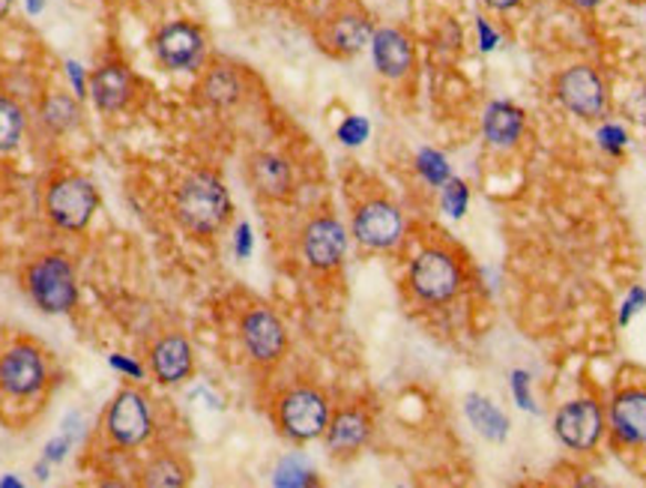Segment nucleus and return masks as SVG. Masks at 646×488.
<instances>
[{"label": "nucleus", "instance_id": "nucleus-1", "mask_svg": "<svg viewBox=\"0 0 646 488\" xmlns=\"http://www.w3.org/2000/svg\"><path fill=\"white\" fill-rule=\"evenodd\" d=\"M228 186L213 171H195L174 192V220L195 237H213L230 222Z\"/></svg>", "mask_w": 646, "mask_h": 488}, {"label": "nucleus", "instance_id": "nucleus-2", "mask_svg": "<svg viewBox=\"0 0 646 488\" xmlns=\"http://www.w3.org/2000/svg\"><path fill=\"white\" fill-rule=\"evenodd\" d=\"M24 288H28L30 299L37 303V309L49 312V315L72 312L79 303L75 267L60 252H45L40 258L30 261L24 270Z\"/></svg>", "mask_w": 646, "mask_h": 488}, {"label": "nucleus", "instance_id": "nucleus-3", "mask_svg": "<svg viewBox=\"0 0 646 488\" xmlns=\"http://www.w3.org/2000/svg\"><path fill=\"white\" fill-rule=\"evenodd\" d=\"M408 285L413 297L425 306H443L464 288V270L458 258L443 246H428L410 261Z\"/></svg>", "mask_w": 646, "mask_h": 488}, {"label": "nucleus", "instance_id": "nucleus-4", "mask_svg": "<svg viewBox=\"0 0 646 488\" xmlns=\"http://www.w3.org/2000/svg\"><path fill=\"white\" fill-rule=\"evenodd\" d=\"M329 399L318 387H290L281 393L273 405V419L285 438L306 444V440L324 438L329 423Z\"/></svg>", "mask_w": 646, "mask_h": 488}, {"label": "nucleus", "instance_id": "nucleus-5", "mask_svg": "<svg viewBox=\"0 0 646 488\" xmlns=\"http://www.w3.org/2000/svg\"><path fill=\"white\" fill-rule=\"evenodd\" d=\"M100 210V190L84 174H60L45 186V216L60 231H84Z\"/></svg>", "mask_w": 646, "mask_h": 488}, {"label": "nucleus", "instance_id": "nucleus-6", "mask_svg": "<svg viewBox=\"0 0 646 488\" xmlns=\"http://www.w3.org/2000/svg\"><path fill=\"white\" fill-rule=\"evenodd\" d=\"M153 431V408L139 387H123L102 414V435L111 447L135 449Z\"/></svg>", "mask_w": 646, "mask_h": 488}, {"label": "nucleus", "instance_id": "nucleus-7", "mask_svg": "<svg viewBox=\"0 0 646 488\" xmlns=\"http://www.w3.org/2000/svg\"><path fill=\"white\" fill-rule=\"evenodd\" d=\"M371 33H375V21L359 7L357 0L338 3L336 10L329 12L327 19L318 24V30H315L320 49L327 51L329 58L338 60L357 58L359 51L371 42Z\"/></svg>", "mask_w": 646, "mask_h": 488}, {"label": "nucleus", "instance_id": "nucleus-8", "mask_svg": "<svg viewBox=\"0 0 646 488\" xmlns=\"http://www.w3.org/2000/svg\"><path fill=\"white\" fill-rule=\"evenodd\" d=\"M554 93H557L560 105L572 111L581 120H598L605 118L607 111V84L593 67L577 63L568 67L554 79Z\"/></svg>", "mask_w": 646, "mask_h": 488}, {"label": "nucleus", "instance_id": "nucleus-9", "mask_svg": "<svg viewBox=\"0 0 646 488\" xmlns=\"http://www.w3.org/2000/svg\"><path fill=\"white\" fill-rule=\"evenodd\" d=\"M49 380V363L33 342H19L0 354V393L12 399L37 396Z\"/></svg>", "mask_w": 646, "mask_h": 488}, {"label": "nucleus", "instance_id": "nucleus-10", "mask_svg": "<svg viewBox=\"0 0 646 488\" xmlns=\"http://www.w3.org/2000/svg\"><path fill=\"white\" fill-rule=\"evenodd\" d=\"M239 342H243L252 363L273 366L288 350V329L276 312L267 306H255L239 318Z\"/></svg>", "mask_w": 646, "mask_h": 488}, {"label": "nucleus", "instance_id": "nucleus-11", "mask_svg": "<svg viewBox=\"0 0 646 488\" xmlns=\"http://www.w3.org/2000/svg\"><path fill=\"white\" fill-rule=\"evenodd\" d=\"M156 58L168 72H195L207 60V37L192 21H168L156 33Z\"/></svg>", "mask_w": 646, "mask_h": 488}, {"label": "nucleus", "instance_id": "nucleus-12", "mask_svg": "<svg viewBox=\"0 0 646 488\" xmlns=\"http://www.w3.org/2000/svg\"><path fill=\"white\" fill-rule=\"evenodd\" d=\"M353 237L366 250L387 252L396 250L404 237V216L401 210L387 199H371L359 204L353 213Z\"/></svg>", "mask_w": 646, "mask_h": 488}, {"label": "nucleus", "instance_id": "nucleus-13", "mask_svg": "<svg viewBox=\"0 0 646 488\" xmlns=\"http://www.w3.org/2000/svg\"><path fill=\"white\" fill-rule=\"evenodd\" d=\"M554 435L560 444L575 453H589L605 435V410L596 399L566 401L554 417Z\"/></svg>", "mask_w": 646, "mask_h": 488}, {"label": "nucleus", "instance_id": "nucleus-14", "mask_svg": "<svg viewBox=\"0 0 646 488\" xmlns=\"http://www.w3.org/2000/svg\"><path fill=\"white\" fill-rule=\"evenodd\" d=\"M299 246H303V258L311 270H320V273H329L336 270L341 261H345V252H348V231L345 225L336 220V216H315V220L303 228V237H299Z\"/></svg>", "mask_w": 646, "mask_h": 488}, {"label": "nucleus", "instance_id": "nucleus-15", "mask_svg": "<svg viewBox=\"0 0 646 488\" xmlns=\"http://www.w3.org/2000/svg\"><path fill=\"white\" fill-rule=\"evenodd\" d=\"M375 431V419L362 405H348V408H338L336 414H329L327 431V449L336 459H353L359 449L366 447Z\"/></svg>", "mask_w": 646, "mask_h": 488}, {"label": "nucleus", "instance_id": "nucleus-16", "mask_svg": "<svg viewBox=\"0 0 646 488\" xmlns=\"http://www.w3.org/2000/svg\"><path fill=\"white\" fill-rule=\"evenodd\" d=\"M135 75L123 60H105L90 72V100L105 114H117L135 100Z\"/></svg>", "mask_w": 646, "mask_h": 488}, {"label": "nucleus", "instance_id": "nucleus-17", "mask_svg": "<svg viewBox=\"0 0 646 488\" xmlns=\"http://www.w3.org/2000/svg\"><path fill=\"white\" fill-rule=\"evenodd\" d=\"M147 366L153 378L165 387L189 380L195 372V354H192L189 339L183 333H162L160 339L150 345Z\"/></svg>", "mask_w": 646, "mask_h": 488}, {"label": "nucleus", "instance_id": "nucleus-18", "mask_svg": "<svg viewBox=\"0 0 646 488\" xmlns=\"http://www.w3.org/2000/svg\"><path fill=\"white\" fill-rule=\"evenodd\" d=\"M246 180L252 192L264 201H285L294 195V169L279 153L258 150L246 160Z\"/></svg>", "mask_w": 646, "mask_h": 488}, {"label": "nucleus", "instance_id": "nucleus-19", "mask_svg": "<svg viewBox=\"0 0 646 488\" xmlns=\"http://www.w3.org/2000/svg\"><path fill=\"white\" fill-rule=\"evenodd\" d=\"M368 45H371V60L383 79L401 81L413 72L417 51H413V40L401 28H375Z\"/></svg>", "mask_w": 646, "mask_h": 488}, {"label": "nucleus", "instance_id": "nucleus-20", "mask_svg": "<svg viewBox=\"0 0 646 488\" xmlns=\"http://www.w3.org/2000/svg\"><path fill=\"white\" fill-rule=\"evenodd\" d=\"M607 423L619 444L626 447H646V389H623L611 401Z\"/></svg>", "mask_w": 646, "mask_h": 488}, {"label": "nucleus", "instance_id": "nucleus-21", "mask_svg": "<svg viewBox=\"0 0 646 488\" xmlns=\"http://www.w3.org/2000/svg\"><path fill=\"white\" fill-rule=\"evenodd\" d=\"M482 132L491 148H515L524 135V111L517 109L515 102H491L482 114Z\"/></svg>", "mask_w": 646, "mask_h": 488}, {"label": "nucleus", "instance_id": "nucleus-22", "mask_svg": "<svg viewBox=\"0 0 646 488\" xmlns=\"http://www.w3.org/2000/svg\"><path fill=\"white\" fill-rule=\"evenodd\" d=\"M198 93L209 109H230L243 96V79H239V72L234 67H228V63H216V67H209L201 75Z\"/></svg>", "mask_w": 646, "mask_h": 488}, {"label": "nucleus", "instance_id": "nucleus-23", "mask_svg": "<svg viewBox=\"0 0 646 488\" xmlns=\"http://www.w3.org/2000/svg\"><path fill=\"white\" fill-rule=\"evenodd\" d=\"M464 414H468V419L473 423V429H476L482 438L494 440V444H503V440L509 438V417L494 405V401L485 399V396H479V393L468 396V399H464Z\"/></svg>", "mask_w": 646, "mask_h": 488}, {"label": "nucleus", "instance_id": "nucleus-24", "mask_svg": "<svg viewBox=\"0 0 646 488\" xmlns=\"http://www.w3.org/2000/svg\"><path fill=\"white\" fill-rule=\"evenodd\" d=\"M192 477V470L186 461L174 456V453H165V456H156L150 459L141 470V486L150 488H180L186 486Z\"/></svg>", "mask_w": 646, "mask_h": 488}, {"label": "nucleus", "instance_id": "nucleus-25", "mask_svg": "<svg viewBox=\"0 0 646 488\" xmlns=\"http://www.w3.org/2000/svg\"><path fill=\"white\" fill-rule=\"evenodd\" d=\"M42 123L49 126L54 135H63V132H72L79 126L81 120V105L66 93H49L45 102H42Z\"/></svg>", "mask_w": 646, "mask_h": 488}, {"label": "nucleus", "instance_id": "nucleus-26", "mask_svg": "<svg viewBox=\"0 0 646 488\" xmlns=\"http://www.w3.org/2000/svg\"><path fill=\"white\" fill-rule=\"evenodd\" d=\"M21 135H24V111L19 102L0 96V153L19 148Z\"/></svg>", "mask_w": 646, "mask_h": 488}, {"label": "nucleus", "instance_id": "nucleus-27", "mask_svg": "<svg viewBox=\"0 0 646 488\" xmlns=\"http://www.w3.org/2000/svg\"><path fill=\"white\" fill-rule=\"evenodd\" d=\"M417 171L422 174V180H425L428 186H443L449 177H452V169H449L447 156L440 153V150H419L417 156Z\"/></svg>", "mask_w": 646, "mask_h": 488}, {"label": "nucleus", "instance_id": "nucleus-28", "mask_svg": "<svg viewBox=\"0 0 646 488\" xmlns=\"http://www.w3.org/2000/svg\"><path fill=\"white\" fill-rule=\"evenodd\" d=\"M276 486L281 488H303V486H318V474L306 465L303 459H285L276 468Z\"/></svg>", "mask_w": 646, "mask_h": 488}, {"label": "nucleus", "instance_id": "nucleus-29", "mask_svg": "<svg viewBox=\"0 0 646 488\" xmlns=\"http://www.w3.org/2000/svg\"><path fill=\"white\" fill-rule=\"evenodd\" d=\"M440 204H443V210H447L452 220H461L470 207L468 183H464V180L449 177L447 183H443V192H440Z\"/></svg>", "mask_w": 646, "mask_h": 488}, {"label": "nucleus", "instance_id": "nucleus-30", "mask_svg": "<svg viewBox=\"0 0 646 488\" xmlns=\"http://www.w3.org/2000/svg\"><path fill=\"white\" fill-rule=\"evenodd\" d=\"M596 141H598V148L607 150L611 156H619L628 144V132L623 130L619 123H602L596 132Z\"/></svg>", "mask_w": 646, "mask_h": 488}, {"label": "nucleus", "instance_id": "nucleus-31", "mask_svg": "<svg viewBox=\"0 0 646 488\" xmlns=\"http://www.w3.org/2000/svg\"><path fill=\"white\" fill-rule=\"evenodd\" d=\"M368 132H371V126H368L366 118H348L341 126H338V141L341 144H348V148H359L362 141L368 139Z\"/></svg>", "mask_w": 646, "mask_h": 488}, {"label": "nucleus", "instance_id": "nucleus-32", "mask_svg": "<svg viewBox=\"0 0 646 488\" xmlns=\"http://www.w3.org/2000/svg\"><path fill=\"white\" fill-rule=\"evenodd\" d=\"M512 396H515L517 408L521 410H536L533 389H530V375L524 369L512 372Z\"/></svg>", "mask_w": 646, "mask_h": 488}, {"label": "nucleus", "instance_id": "nucleus-33", "mask_svg": "<svg viewBox=\"0 0 646 488\" xmlns=\"http://www.w3.org/2000/svg\"><path fill=\"white\" fill-rule=\"evenodd\" d=\"M644 306H646V291L640 288V285H635V288L626 294V299H623V306H619V327H628V321L635 318L637 312L644 309Z\"/></svg>", "mask_w": 646, "mask_h": 488}, {"label": "nucleus", "instance_id": "nucleus-34", "mask_svg": "<svg viewBox=\"0 0 646 488\" xmlns=\"http://www.w3.org/2000/svg\"><path fill=\"white\" fill-rule=\"evenodd\" d=\"M476 37H479V49L482 51H494L500 42V33L491 28L488 19H476Z\"/></svg>", "mask_w": 646, "mask_h": 488}, {"label": "nucleus", "instance_id": "nucleus-35", "mask_svg": "<svg viewBox=\"0 0 646 488\" xmlns=\"http://www.w3.org/2000/svg\"><path fill=\"white\" fill-rule=\"evenodd\" d=\"M109 363H111V369L126 372V375H132V378H141V375H144V369H141V363H132V359L120 357V354H114V357H111Z\"/></svg>", "mask_w": 646, "mask_h": 488}, {"label": "nucleus", "instance_id": "nucleus-36", "mask_svg": "<svg viewBox=\"0 0 646 488\" xmlns=\"http://www.w3.org/2000/svg\"><path fill=\"white\" fill-rule=\"evenodd\" d=\"M252 255V228L243 222L237 228V258H249Z\"/></svg>", "mask_w": 646, "mask_h": 488}, {"label": "nucleus", "instance_id": "nucleus-37", "mask_svg": "<svg viewBox=\"0 0 646 488\" xmlns=\"http://www.w3.org/2000/svg\"><path fill=\"white\" fill-rule=\"evenodd\" d=\"M66 70H70V79H72V84H75V93H79V96H84V93H88V84H84V70H81L75 60H70V63H66Z\"/></svg>", "mask_w": 646, "mask_h": 488}, {"label": "nucleus", "instance_id": "nucleus-38", "mask_svg": "<svg viewBox=\"0 0 646 488\" xmlns=\"http://www.w3.org/2000/svg\"><path fill=\"white\" fill-rule=\"evenodd\" d=\"M632 114H635V120H640L646 126V88L637 90L635 96H632Z\"/></svg>", "mask_w": 646, "mask_h": 488}, {"label": "nucleus", "instance_id": "nucleus-39", "mask_svg": "<svg viewBox=\"0 0 646 488\" xmlns=\"http://www.w3.org/2000/svg\"><path fill=\"white\" fill-rule=\"evenodd\" d=\"M524 0H485V7L488 10H494V12H509V10H515V7H521Z\"/></svg>", "mask_w": 646, "mask_h": 488}, {"label": "nucleus", "instance_id": "nucleus-40", "mask_svg": "<svg viewBox=\"0 0 646 488\" xmlns=\"http://www.w3.org/2000/svg\"><path fill=\"white\" fill-rule=\"evenodd\" d=\"M66 447H70L66 440H58V444H51V447H49V459L51 461L63 459V449H66Z\"/></svg>", "mask_w": 646, "mask_h": 488}, {"label": "nucleus", "instance_id": "nucleus-41", "mask_svg": "<svg viewBox=\"0 0 646 488\" xmlns=\"http://www.w3.org/2000/svg\"><path fill=\"white\" fill-rule=\"evenodd\" d=\"M577 10H596V7H602L605 0H572Z\"/></svg>", "mask_w": 646, "mask_h": 488}, {"label": "nucleus", "instance_id": "nucleus-42", "mask_svg": "<svg viewBox=\"0 0 646 488\" xmlns=\"http://www.w3.org/2000/svg\"><path fill=\"white\" fill-rule=\"evenodd\" d=\"M42 7H45V0H28V10L37 16V12H42Z\"/></svg>", "mask_w": 646, "mask_h": 488}, {"label": "nucleus", "instance_id": "nucleus-43", "mask_svg": "<svg viewBox=\"0 0 646 488\" xmlns=\"http://www.w3.org/2000/svg\"><path fill=\"white\" fill-rule=\"evenodd\" d=\"M12 10V0H0V19H7Z\"/></svg>", "mask_w": 646, "mask_h": 488}]
</instances>
